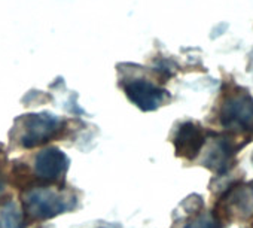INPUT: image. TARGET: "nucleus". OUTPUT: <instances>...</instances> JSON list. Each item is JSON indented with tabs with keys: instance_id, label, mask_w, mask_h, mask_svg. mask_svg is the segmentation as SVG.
Instances as JSON below:
<instances>
[{
	"instance_id": "1",
	"label": "nucleus",
	"mask_w": 253,
	"mask_h": 228,
	"mask_svg": "<svg viewBox=\"0 0 253 228\" xmlns=\"http://www.w3.org/2000/svg\"><path fill=\"white\" fill-rule=\"evenodd\" d=\"M219 124L225 129V133H229L235 137L241 136L252 142L253 139V97L249 90L228 84L222 101L219 104Z\"/></svg>"
},
{
	"instance_id": "2",
	"label": "nucleus",
	"mask_w": 253,
	"mask_h": 228,
	"mask_svg": "<svg viewBox=\"0 0 253 228\" xmlns=\"http://www.w3.org/2000/svg\"><path fill=\"white\" fill-rule=\"evenodd\" d=\"M24 212L32 219H51L75 209L76 198L69 191L49 186L30 188L23 194Z\"/></svg>"
},
{
	"instance_id": "3",
	"label": "nucleus",
	"mask_w": 253,
	"mask_h": 228,
	"mask_svg": "<svg viewBox=\"0 0 253 228\" xmlns=\"http://www.w3.org/2000/svg\"><path fill=\"white\" fill-rule=\"evenodd\" d=\"M214 216L228 225L232 221L244 222L253 218V181L244 182L243 178L220 192L213 210Z\"/></svg>"
},
{
	"instance_id": "4",
	"label": "nucleus",
	"mask_w": 253,
	"mask_h": 228,
	"mask_svg": "<svg viewBox=\"0 0 253 228\" xmlns=\"http://www.w3.org/2000/svg\"><path fill=\"white\" fill-rule=\"evenodd\" d=\"M210 143L203 158V166L211 170L216 176L228 175L237 164V154L247 142H238L235 136L229 133L209 132Z\"/></svg>"
},
{
	"instance_id": "5",
	"label": "nucleus",
	"mask_w": 253,
	"mask_h": 228,
	"mask_svg": "<svg viewBox=\"0 0 253 228\" xmlns=\"http://www.w3.org/2000/svg\"><path fill=\"white\" fill-rule=\"evenodd\" d=\"M23 148H35L54 139L63 130V121L52 113H30L17 121Z\"/></svg>"
},
{
	"instance_id": "6",
	"label": "nucleus",
	"mask_w": 253,
	"mask_h": 228,
	"mask_svg": "<svg viewBox=\"0 0 253 228\" xmlns=\"http://www.w3.org/2000/svg\"><path fill=\"white\" fill-rule=\"evenodd\" d=\"M124 91L131 103L145 112H151L170 100L167 90L146 79H133L124 85Z\"/></svg>"
},
{
	"instance_id": "7",
	"label": "nucleus",
	"mask_w": 253,
	"mask_h": 228,
	"mask_svg": "<svg viewBox=\"0 0 253 228\" xmlns=\"http://www.w3.org/2000/svg\"><path fill=\"white\" fill-rule=\"evenodd\" d=\"M209 137V132H204V129L200 124L195 123H183L182 126H179L174 139H173V145H174V151L176 155L185 160H195L203 146L206 145Z\"/></svg>"
},
{
	"instance_id": "8",
	"label": "nucleus",
	"mask_w": 253,
	"mask_h": 228,
	"mask_svg": "<svg viewBox=\"0 0 253 228\" xmlns=\"http://www.w3.org/2000/svg\"><path fill=\"white\" fill-rule=\"evenodd\" d=\"M69 167L67 155L58 148H46L35 158V173L43 181H58Z\"/></svg>"
},
{
	"instance_id": "9",
	"label": "nucleus",
	"mask_w": 253,
	"mask_h": 228,
	"mask_svg": "<svg viewBox=\"0 0 253 228\" xmlns=\"http://www.w3.org/2000/svg\"><path fill=\"white\" fill-rule=\"evenodd\" d=\"M0 228H24V216L14 201L0 206Z\"/></svg>"
},
{
	"instance_id": "10",
	"label": "nucleus",
	"mask_w": 253,
	"mask_h": 228,
	"mask_svg": "<svg viewBox=\"0 0 253 228\" xmlns=\"http://www.w3.org/2000/svg\"><path fill=\"white\" fill-rule=\"evenodd\" d=\"M225 225L214 216L213 212L207 210H197L194 215L186 221L182 228H223Z\"/></svg>"
},
{
	"instance_id": "11",
	"label": "nucleus",
	"mask_w": 253,
	"mask_h": 228,
	"mask_svg": "<svg viewBox=\"0 0 253 228\" xmlns=\"http://www.w3.org/2000/svg\"><path fill=\"white\" fill-rule=\"evenodd\" d=\"M3 188H5V181H3V178L0 176V192L3 191Z\"/></svg>"
},
{
	"instance_id": "12",
	"label": "nucleus",
	"mask_w": 253,
	"mask_h": 228,
	"mask_svg": "<svg viewBox=\"0 0 253 228\" xmlns=\"http://www.w3.org/2000/svg\"><path fill=\"white\" fill-rule=\"evenodd\" d=\"M252 163H253V155H252Z\"/></svg>"
},
{
	"instance_id": "13",
	"label": "nucleus",
	"mask_w": 253,
	"mask_h": 228,
	"mask_svg": "<svg viewBox=\"0 0 253 228\" xmlns=\"http://www.w3.org/2000/svg\"><path fill=\"white\" fill-rule=\"evenodd\" d=\"M252 228H253V225H252Z\"/></svg>"
}]
</instances>
